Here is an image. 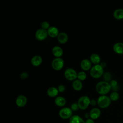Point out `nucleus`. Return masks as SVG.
Returning <instances> with one entry per match:
<instances>
[{
	"label": "nucleus",
	"instance_id": "1",
	"mask_svg": "<svg viewBox=\"0 0 123 123\" xmlns=\"http://www.w3.org/2000/svg\"><path fill=\"white\" fill-rule=\"evenodd\" d=\"M111 89L110 83L105 81L98 82L96 85V90L100 95H106Z\"/></svg>",
	"mask_w": 123,
	"mask_h": 123
},
{
	"label": "nucleus",
	"instance_id": "2",
	"mask_svg": "<svg viewBox=\"0 0 123 123\" xmlns=\"http://www.w3.org/2000/svg\"><path fill=\"white\" fill-rule=\"evenodd\" d=\"M89 73L92 78L95 79L99 78L103 75V68L100 64L94 65L90 70Z\"/></svg>",
	"mask_w": 123,
	"mask_h": 123
},
{
	"label": "nucleus",
	"instance_id": "3",
	"mask_svg": "<svg viewBox=\"0 0 123 123\" xmlns=\"http://www.w3.org/2000/svg\"><path fill=\"white\" fill-rule=\"evenodd\" d=\"M97 104L102 109L108 108L111 103V100L109 97L106 95H100L97 99Z\"/></svg>",
	"mask_w": 123,
	"mask_h": 123
},
{
	"label": "nucleus",
	"instance_id": "4",
	"mask_svg": "<svg viewBox=\"0 0 123 123\" xmlns=\"http://www.w3.org/2000/svg\"><path fill=\"white\" fill-rule=\"evenodd\" d=\"M90 99L87 96H83L79 98L77 103L79 109L85 110L90 105Z\"/></svg>",
	"mask_w": 123,
	"mask_h": 123
},
{
	"label": "nucleus",
	"instance_id": "5",
	"mask_svg": "<svg viewBox=\"0 0 123 123\" xmlns=\"http://www.w3.org/2000/svg\"><path fill=\"white\" fill-rule=\"evenodd\" d=\"M60 117L62 119H70L73 116V111L72 109L67 107H64L60 109L59 111Z\"/></svg>",
	"mask_w": 123,
	"mask_h": 123
},
{
	"label": "nucleus",
	"instance_id": "6",
	"mask_svg": "<svg viewBox=\"0 0 123 123\" xmlns=\"http://www.w3.org/2000/svg\"><path fill=\"white\" fill-rule=\"evenodd\" d=\"M77 73L74 69L68 68L65 70L64 75L67 80L73 81L77 79Z\"/></svg>",
	"mask_w": 123,
	"mask_h": 123
},
{
	"label": "nucleus",
	"instance_id": "7",
	"mask_svg": "<svg viewBox=\"0 0 123 123\" xmlns=\"http://www.w3.org/2000/svg\"><path fill=\"white\" fill-rule=\"evenodd\" d=\"M64 65V62L62 58H55L51 62L52 68L57 71L61 70L63 68Z\"/></svg>",
	"mask_w": 123,
	"mask_h": 123
},
{
	"label": "nucleus",
	"instance_id": "8",
	"mask_svg": "<svg viewBox=\"0 0 123 123\" xmlns=\"http://www.w3.org/2000/svg\"><path fill=\"white\" fill-rule=\"evenodd\" d=\"M35 36L36 38L40 41L45 40L48 37V34L47 30H44L42 28H39L35 32Z\"/></svg>",
	"mask_w": 123,
	"mask_h": 123
},
{
	"label": "nucleus",
	"instance_id": "9",
	"mask_svg": "<svg viewBox=\"0 0 123 123\" xmlns=\"http://www.w3.org/2000/svg\"><path fill=\"white\" fill-rule=\"evenodd\" d=\"M27 102V98L25 95H19L16 98L15 103L16 105L20 108L24 107L26 105Z\"/></svg>",
	"mask_w": 123,
	"mask_h": 123
},
{
	"label": "nucleus",
	"instance_id": "10",
	"mask_svg": "<svg viewBox=\"0 0 123 123\" xmlns=\"http://www.w3.org/2000/svg\"><path fill=\"white\" fill-rule=\"evenodd\" d=\"M92 63L88 59H84L81 61L80 62V67L82 69V71H90L92 68Z\"/></svg>",
	"mask_w": 123,
	"mask_h": 123
},
{
	"label": "nucleus",
	"instance_id": "11",
	"mask_svg": "<svg viewBox=\"0 0 123 123\" xmlns=\"http://www.w3.org/2000/svg\"><path fill=\"white\" fill-rule=\"evenodd\" d=\"M89 114L91 119L93 120H97L100 116L101 111L98 108H94L90 110Z\"/></svg>",
	"mask_w": 123,
	"mask_h": 123
},
{
	"label": "nucleus",
	"instance_id": "12",
	"mask_svg": "<svg viewBox=\"0 0 123 123\" xmlns=\"http://www.w3.org/2000/svg\"><path fill=\"white\" fill-rule=\"evenodd\" d=\"M43 62L42 58L38 55H35L32 57L31 59V64L35 67H38L40 66Z\"/></svg>",
	"mask_w": 123,
	"mask_h": 123
},
{
	"label": "nucleus",
	"instance_id": "13",
	"mask_svg": "<svg viewBox=\"0 0 123 123\" xmlns=\"http://www.w3.org/2000/svg\"><path fill=\"white\" fill-rule=\"evenodd\" d=\"M48 36L51 38L57 37L59 34V31L58 28L54 26H50L47 30Z\"/></svg>",
	"mask_w": 123,
	"mask_h": 123
},
{
	"label": "nucleus",
	"instance_id": "14",
	"mask_svg": "<svg viewBox=\"0 0 123 123\" xmlns=\"http://www.w3.org/2000/svg\"><path fill=\"white\" fill-rule=\"evenodd\" d=\"M52 53L55 58H61L63 54V51L60 46H55L52 48Z\"/></svg>",
	"mask_w": 123,
	"mask_h": 123
},
{
	"label": "nucleus",
	"instance_id": "15",
	"mask_svg": "<svg viewBox=\"0 0 123 123\" xmlns=\"http://www.w3.org/2000/svg\"><path fill=\"white\" fill-rule=\"evenodd\" d=\"M57 39L59 43L64 44L66 43L68 40V36L66 33L61 32L57 37Z\"/></svg>",
	"mask_w": 123,
	"mask_h": 123
},
{
	"label": "nucleus",
	"instance_id": "16",
	"mask_svg": "<svg viewBox=\"0 0 123 123\" xmlns=\"http://www.w3.org/2000/svg\"><path fill=\"white\" fill-rule=\"evenodd\" d=\"M54 102L57 106L63 108L66 104V100L62 96H57L55 98Z\"/></svg>",
	"mask_w": 123,
	"mask_h": 123
},
{
	"label": "nucleus",
	"instance_id": "17",
	"mask_svg": "<svg viewBox=\"0 0 123 123\" xmlns=\"http://www.w3.org/2000/svg\"><path fill=\"white\" fill-rule=\"evenodd\" d=\"M72 86L74 90L76 91H79L83 88V83L81 81L76 79L72 82Z\"/></svg>",
	"mask_w": 123,
	"mask_h": 123
},
{
	"label": "nucleus",
	"instance_id": "18",
	"mask_svg": "<svg viewBox=\"0 0 123 123\" xmlns=\"http://www.w3.org/2000/svg\"><path fill=\"white\" fill-rule=\"evenodd\" d=\"M59 93V92L57 88L54 86L49 87L47 91V94L48 96L51 98L57 97Z\"/></svg>",
	"mask_w": 123,
	"mask_h": 123
},
{
	"label": "nucleus",
	"instance_id": "19",
	"mask_svg": "<svg viewBox=\"0 0 123 123\" xmlns=\"http://www.w3.org/2000/svg\"><path fill=\"white\" fill-rule=\"evenodd\" d=\"M114 51L119 54H123V43L117 42L113 46Z\"/></svg>",
	"mask_w": 123,
	"mask_h": 123
},
{
	"label": "nucleus",
	"instance_id": "20",
	"mask_svg": "<svg viewBox=\"0 0 123 123\" xmlns=\"http://www.w3.org/2000/svg\"><path fill=\"white\" fill-rule=\"evenodd\" d=\"M89 60L92 63L94 64V65H97L99 64L101 59L98 54L97 53H93L90 55Z\"/></svg>",
	"mask_w": 123,
	"mask_h": 123
},
{
	"label": "nucleus",
	"instance_id": "21",
	"mask_svg": "<svg viewBox=\"0 0 123 123\" xmlns=\"http://www.w3.org/2000/svg\"><path fill=\"white\" fill-rule=\"evenodd\" d=\"M69 123H85V121L80 116L74 115L69 119Z\"/></svg>",
	"mask_w": 123,
	"mask_h": 123
},
{
	"label": "nucleus",
	"instance_id": "22",
	"mask_svg": "<svg viewBox=\"0 0 123 123\" xmlns=\"http://www.w3.org/2000/svg\"><path fill=\"white\" fill-rule=\"evenodd\" d=\"M114 17L117 20L123 19V9H117L113 12Z\"/></svg>",
	"mask_w": 123,
	"mask_h": 123
},
{
	"label": "nucleus",
	"instance_id": "23",
	"mask_svg": "<svg viewBox=\"0 0 123 123\" xmlns=\"http://www.w3.org/2000/svg\"><path fill=\"white\" fill-rule=\"evenodd\" d=\"M87 77L85 71H80L77 73V79L81 81H84L86 79Z\"/></svg>",
	"mask_w": 123,
	"mask_h": 123
},
{
	"label": "nucleus",
	"instance_id": "24",
	"mask_svg": "<svg viewBox=\"0 0 123 123\" xmlns=\"http://www.w3.org/2000/svg\"><path fill=\"white\" fill-rule=\"evenodd\" d=\"M109 97H110L111 101H117L119 99V94L116 91H113L111 93Z\"/></svg>",
	"mask_w": 123,
	"mask_h": 123
},
{
	"label": "nucleus",
	"instance_id": "25",
	"mask_svg": "<svg viewBox=\"0 0 123 123\" xmlns=\"http://www.w3.org/2000/svg\"><path fill=\"white\" fill-rule=\"evenodd\" d=\"M110 84L111 85V89L116 91L118 89V83L115 80H112L110 81Z\"/></svg>",
	"mask_w": 123,
	"mask_h": 123
},
{
	"label": "nucleus",
	"instance_id": "26",
	"mask_svg": "<svg viewBox=\"0 0 123 123\" xmlns=\"http://www.w3.org/2000/svg\"><path fill=\"white\" fill-rule=\"evenodd\" d=\"M103 79L104 80V81L108 82L109 81H111L112 76L110 72H106L103 74Z\"/></svg>",
	"mask_w": 123,
	"mask_h": 123
},
{
	"label": "nucleus",
	"instance_id": "27",
	"mask_svg": "<svg viewBox=\"0 0 123 123\" xmlns=\"http://www.w3.org/2000/svg\"><path fill=\"white\" fill-rule=\"evenodd\" d=\"M40 26H41V28L43 29L46 30H47L49 28V27L50 26L48 22L43 21L41 23Z\"/></svg>",
	"mask_w": 123,
	"mask_h": 123
},
{
	"label": "nucleus",
	"instance_id": "28",
	"mask_svg": "<svg viewBox=\"0 0 123 123\" xmlns=\"http://www.w3.org/2000/svg\"><path fill=\"white\" fill-rule=\"evenodd\" d=\"M70 108L72 109L73 111H77L78 109H79V106L78 105V104L76 102H74V103H72L71 104V105Z\"/></svg>",
	"mask_w": 123,
	"mask_h": 123
},
{
	"label": "nucleus",
	"instance_id": "29",
	"mask_svg": "<svg viewBox=\"0 0 123 123\" xmlns=\"http://www.w3.org/2000/svg\"><path fill=\"white\" fill-rule=\"evenodd\" d=\"M57 89H58L59 93H63L65 91L66 87L64 85H63L62 84H60L58 86Z\"/></svg>",
	"mask_w": 123,
	"mask_h": 123
},
{
	"label": "nucleus",
	"instance_id": "30",
	"mask_svg": "<svg viewBox=\"0 0 123 123\" xmlns=\"http://www.w3.org/2000/svg\"><path fill=\"white\" fill-rule=\"evenodd\" d=\"M28 76V74L26 72H23L20 75V77L22 79H25L27 78Z\"/></svg>",
	"mask_w": 123,
	"mask_h": 123
},
{
	"label": "nucleus",
	"instance_id": "31",
	"mask_svg": "<svg viewBox=\"0 0 123 123\" xmlns=\"http://www.w3.org/2000/svg\"><path fill=\"white\" fill-rule=\"evenodd\" d=\"M97 104V100H95V99H90V105L92 106H95Z\"/></svg>",
	"mask_w": 123,
	"mask_h": 123
},
{
	"label": "nucleus",
	"instance_id": "32",
	"mask_svg": "<svg viewBox=\"0 0 123 123\" xmlns=\"http://www.w3.org/2000/svg\"><path fill=\"white\" fill-rule=\"evenodd\" d=\"M85 123H95V122L94 121V120H93L90 118L86 119L85 121Z\"/></svg>",
	"mask_w": 123,
	"mask_h": 123
},
{
	"label": "nucleus",
	"instance_id": "33",
	"mask_svg": "<svg viewBox=\"0 0 123 123\" xmlns=\"http://www.w3.org/2000/svg\"><path fill=\"white\" fill-rule=\"evenodd\" d=\"M84 117H85L87 119H88V118H89V117H90L89 114V113H85V115H84Z\"/></svg>",
	"mask_w": 123,
	"mask_h": 123
},
{
	"label": "nucleus",
	"instance_id": "34",
	"mask_svg": "<svg viewBox=\"0 0 123 123\" xmlns=\"http://www.w3.org/2000/svg\"><path fill=\"white\" fill-rule=\"evenodd\" d=\"M100 65L103 68L106 66V63H105V62H102V63H100Z\"/></svg>",
	"mask_w": 123,
	"mask_h": 123
}]
</instances>
